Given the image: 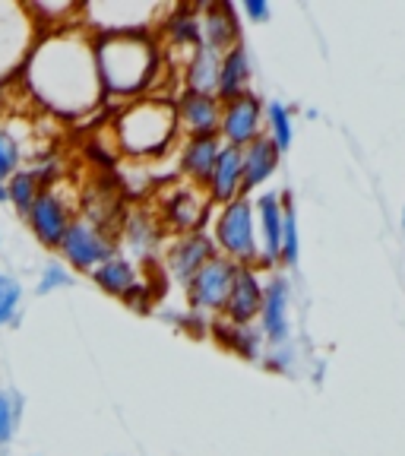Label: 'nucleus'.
Masks as SVG:
<instances>
[{"label":"nucleus","instance_id":"473e14b6","mask_svg":"<svg viewBox=\"0 0 405 456\" xmlns=\"http://www.w3.org/2000/svg\"><path fill=\"white\" fill-rule=\"evenodd\" d=\"M244 16H247V20H254V22H266L270 20V7H266L263 0H247V4H244Z\"/></svg>","mask_w":405,"mask_h":456},{"label":"nucleus","instance_id":"a211bd4d","mask_svg":"<svg viewBox=\"0 0 405 456\" xmlns=\"http://www.w3.org/2000/svg\"><path fill=\"white\" fill-rule=\"evenodd\" d=\"M207 197L215 207H228L235 200L244 197V165H241V150L235 146H222L219 162H215L213 175L207 181Z\"/></svg>","mask_w":405,"mask_h":456},{"label":"nucleus","instance_id":"4468645a","mask_svg":"<svg viewBox=\"0 0 405 456\" xmlns=\"http://www.w3.org/2000/svg\"><path fill=\"white\" fill-rule=\"evenodd\" d=\"M260 333L263 342H270L272 349L285 346L292 336V323H288V279L285 276H270V282H263V307H260Z\"/></svg>","mask_w":405,"mask_h":456},{"label":"nucleus","instance_id":"f8f14e48","mask_svg":"<svg viewBox=\"0 0 405 456\" xmlns=\"http://www.w3.org/2000/svg\"><path fill=\"white\" fill-rule=\"evenodd\" d=\"M260 307H263V276H260L256 266H238L225 311H222V321L250 327L260 317Z\"/></svg>","mask_w":405,"mask_h":456},{"label":"nucleus","instance_id":"393cba45","mask_svg":"<svg viewBox=\"0 0 405 456\" xmlns=\"http://www.w3.org/2000/svg\"><path fill=\"white\" fill-rule=\"evenodd\" d=\"M215 336L222 339V346H228L231 352H238L241 358H247V362H260L263 358V333L250 323V327H238V323H228L219 317V323H215Z\"/></svg>","mask_w":405,"mask_h":456},{"label":"nucleus","instance_id":"f704fd0d","mask_svg":"<svg viewBox=\"0 0 405 456\" xmlns=\"http://www.w3.org/2000/svg\"><path fill=\"white\" fill-rule=\"evenodd\" d=\"M402 228H405V207H402Z\"/></svg>","mask_w":405,"mask_h":456},{"label":"nucleus","instance_id":"f03ea898","mask_svg":"<svg viewBox=\"0 0 405 456\" xmlns=\"http://www.w3.org/2000/svg\"><path fill=\"white\" fill-rule=\"evenodd\" d=\"M93 57L101 95L114 102L142 99L162 70V45L150 32L93 36Z\"/></svg>","mask_w":405,"mask_h":456},{"label":"nucleus","instance_id":"2eb2a0df","mask_svg":"<svg viewBox=\"0 0 405 456\" xmlns=\"http://www.w3.org/2000/svg\"><path fill=\"white\" fill-rule=\"evenodd\" d=\"M89 276H93V282L99 285L101 292L114 295V298L130 301L134 307L140 298L146 301V282H142L140 270H136V264L130 260V256H124V254L108 256L105 264L95 266Z\"/></svg>","mask_w":405,"mask_h":456},{"label":"nucleus","instance_id":"c85d7f7f","mask_svg":"<svg viewBox=\"0 0 405 456\" xmlns=\"http://www.w3.org/2000/svg\"><path fill=\"white\" fill-rule=\"evenodd\" d=\"M22 305V285L20 279H13L10 273H0V327L16 321Z\"/></svg>","mask_w":405,"mask_h":456},{"label":"nucleus","instance_id":"ddd939ff","mask_svg":"<svg viewBox=\"0 0 405 456\" xmlns=\"http://www.w3.org/2000/svg\"><path fill=\"white\" fill-rule=\"evenodd\" d=\"M254 219H256V241H260L256 270L279 266V254H282V200H279V193H260L256 197Z\"/></svg>","mask_w":405,"mask_h":456},{"label":"nucleus","instance_id":"aec40b11","mask_svg":"<svg viewBox=\"0 0 405 456\" xmlns=\"http://www.w3.org/2000/svg\"><path fill=\"white\" fill-rule=\"evenodd\" d=\"M225 142L215 136H187L184 146H181V171L187 175V184L207 187L209 175H213L215 162H219V152Z\"/></svg>","mask_w":405,"mask_h":456},{"label":"nucleus","instance_id":"9b49d317","mask_svg":"<svg viewBox=\"0 0 405 456\" xmlns=\"http://www.w3.org/2000/svg\"><path fill=\"white\" fill-rule=\"evenodd\" d=\"M256 136H263V102L254 93L222 105V124H219V140L225 146L244 150Z\"/></svg>","mask_w":405,"mask_h":456},{"label":"nucleus","instance_id":"39448f33","mask_svg":"<svg viewBox=\"0 0 405 456\" xmlns=\"http://www.w3.org/2000/svg\"><path fill=\"white\" fill-rule=\"evenodd\" d=\"M57 254L64 256L67 270L93 273L108 256L117 254V238L111 235V228L99 225L89 216H73L67 235L57 244Z\"/></svg>","mask_w":405,"mask_h":456},{"label":"nucleus","instance_id":"c756f323","mask_svg":"<svg viewBox=\"0 0 405 456\" xmlns=\"http://www.w3.org/2000/svg\"><path fill=\"white\" fill-rule=\"evenodd\" d=\"M16 425H20V396L0 390V447L13 441Z\"/></svg>","mask_w":405,"mask_h":456},{"label":"nucleus","instance_id":"7ed1b4c3","mask_svg":"<svg viewBox=\"0 0 405 456\" xmlns=\"http://www.w3.org/2000/svg\"><path fill=\"white\" fill-rule=\"evenodd\" d=\"M114 142L117 150L130 159H152L168 150L178 136V118H174V102L158 99V95H142V99L124 102V108L114 114Z\"/></svg>","mask_w":405,"mask_h":456},{"label":"nucleus","instance_id":"dca6fc26","mask_svg":"<svg viewBox=\"0 0 405 456\" xmlns=\"http://www.w3.org/2000/svg\"><path fill=\"white\" fill-rule=\"evenodd\" d=\"M174 118L178 130H184L187 136H215L222 124V102L215 95L181 93L174 102Z\"/></svg>","mask_w":405,"mask_h":456},{"label":"nucleus","instance_id":"412c9836","mask_svg":"<svg viewBox=\"0 0 405 456\" xmlns=\"http://www.w3.org/2000/svg\"><path fill=\"white\" fill-rule=\"evenodd\" d=\"M250 57L244 51V45H235L231 51L222 54V70H219V86H215V99L222 105L235 99H244L250 95Z\"/></svg>","mask_w":405,"mask_h":456},{"label":"nucleus","instance_id":"f3484780","mask_svg":"<svg viewBox=\"0 0 405 456\" xmlns=\"http://www.w3.org/2000/svg\"><path fill=\"white\" fill-rule=\"evenodd\" d=\"M199 45L219 51H231L241 45V26H238V13L231 4H207L199 7Z\"/></svg>","mask_w":405,"mask_h":456},{"label":"nucleus","instance_id":"72a5a7b5","mask_svg":"<svg viewBox=\"0 0 405 456\" xmlns=\"http://www.w3.org/2000/svg\"><path fill=\"white\" fill-rule=\"evenodd\" d=\"M0 203H7V178L0 175Z\"/></svg>","mask_w":405,"mask_h":456},{"label":"nucleus","instance_id":"423d86ee","mask_svg":"<svg viewBox=\"0 0 405 456\" xmlns=\"http://www.w3.org/2000/svg\"><path fill=\"white\" fill-rule=\"evenodd\" d=\"M235 270L238 266L222 254H215L213 260H207V264L199 266V270L190 276V282L184 285L190 311L199 314V317H222L228 292H231Z\"/></svg>","mask_w":405,"mask_h":456},{"label":"nucleus","instance_id":"bb28decb","mask_svg":"<svg viewBox=\"0 0 405 456\" xmlns=\"http://www.w3.org/2000/svg\"><path fill=\"white\" fill-rule=\"evenodd\" d=\"M263 134L270 136V142L279 150V156L292 146V111H288L285 102L276 99L263 108Z\"/></svg>","mask_w":405,"mask_h":456},{"label":"nucleus","instance_id":"a878e982","mask_svg":"<svg viewBox=\"0 0 405 456\" xmlns=\"http://www.w3.org/2000/svg\"><path fill=\"white\" fill-rule=\"evenodd\" d=\"M45 178L32 168H20L7 178V203H13V209L20 216H26L36 203V197L42 193Z\"/></svg>","mask_w":405,"mask_h":456},{"label":"nucleus","instance_id":"b1692460","mask_svg":"<svg viewBox=\"0 0 405 456\" xmlns=\"http://www.w3.org/2000/svg\"><path fill=\"white\" fill-rule=\"evenodd\" d=\"M162 36L174 48H197L199 45V10L193 7H171L162 20Z\"/></svg>","mask_w":405,"mask_h":456},{"label":"nucleus","instance_id":"f257e3e1","mask_svg":"<svg viewBox=\"0 0 405 456\" xmlns=\"http://www.w3.org/2000/svg\"><path fill=\"white\" fill-rule=\"evenodd\" d=\"M28 95L57 118H83L105 102L95 73L93 36L79 22L42 32L22 64Z\"/></svg>","mask_w":405,"mask_h":456},{"label":"nucleus","instance_id":"2f4dec72","mask_svg":"<svg viewBox=\"0 0 405 456\" xmlns=\"http://www.w3.org/2000/svg\"><path fill=\"white\" fill-rule=\"evenodd\" d=\"M70 285H73V273L64 264H48L42 270V279H38V295L61 292V289H70Z\"/></svg>","mask_w":405,"mask_h":456},{"label":"nucleus","instance_id":"6e6552de","mask_svg":"<svg viewBox=\"0 0 405 456\" xmlns=\"http://www.w3.org/2000/svg\"><path fill=\"white\" fill-rule=\"evenodd\" d=\"M26 222L32 228V235L38 238V244L57 250V244H61V238L67 235V228L73 222L70 200L61 193V187L45 184L42 193L36 197V203H32V209L26 213Z\"/></svg>","mask_w":405,"mask_h":456},{"label":"nucleus","instance_id":"20e7f679","mask_svg":"<svg viewBox=\"0 0 405 456\" xmlns=\"http://www.w3.org/2000/svg\"><path fill=\"white\" fill-rule=\"evenodd\" d=\"M213 244L222 256L235 266H256L260 260V241H256V219L250 197H241L228 207H219L213 225Z\"/></svg>","mask_w":405,"mask_h":456},{"label":"nucleus","instance_id":"0eeeda50","mask_svg":"<svg viewBox=\"0 0 405 456\" xmlns=\"http://www.w3.org/2000/svg\"><path fill=\"white\" fill-rule=\"evenodd\" d=\"M42 28L22 4H0V77L26 64Z\"/></svg>","mask_w":405,"mask_h":456},{"label":"nucleus","instance_id":"cd10ccee","mask_svg":"<svg viewBox=\"0 0 405 456\" xmlns=\"http://www.w3.org/2000/svg\"><path fill=\"white\" fill-rule=\"evenodd\" d=\"M282 254H279V264L282 266H295L301 254V241H298V213H295L292 193L285 191L282 197Z\"/></svg>","mask_w":405,"mask_h":456},{"label":"nucleus","instance_id":"7c9ffc66","mask_svg":"<svg viewBox=\"0 0 405 456\" xmlns=\"http://www.w3.org/2000/svg\"><path fill=\"white\" fill-rule=\"evenodd\" d=\"M22 168V146L13 136V130L0 127V175L10 178L13 171Z\"/></svg>","mask_w":405,"mask_h":456},{"label":"nucleus","instance_id":"4be33fe9","mask_svg":"<svg viewBox=\"0 0 405 456\" xmlns=\"http://www.w3.org/2000/svg\"><path fill=\"white\" fill-rule=\"evenodd\" d=\"M279 150L270 142V136H256L250 146L241 150V165H244V197H247L254 187L266 184V181L276 175L279 168Z\"/></svg>","mask_w":405,"mask_h":456},{"label":"nucleus","instance_id":"6ab92c4d","mask_svg":"<svg viewBox=\"0 0 405 456\" xmlns=\"http://www.w3.org/2000/svg\"><path fill=\"white\" fill-rule=\"evenodd\" d=\"M162 235L165 228L158 216L146 213V209H134L121 222V244L130 250V260H152L162 250Z\"/></svg>","mask_w":405,"mask_h":456},{"label":"nucleus","instance_id":"9d476101","mask_svg":"<svg viewBox=\"0 0 405 456\" xmlns=\"http://www.w3.org/2000/svg\"><path fill=\"white\" fill-rule=\"evenodd\" d=\"M162 254H165V270H168V276L174 279V282L187 285L193 273L207 264V260H213L219 250H215V244H213V235H207V232H187V235L171 238Z\"/></svg>","mask_w":405,"mask_h":456},{"label":"nucleus","instance_id":"1a4fd4ad","mask_svg":"<svg viewBox=\"0 0 405 456\" xmlns=\"http://www.w3.org/2000/svg\"><path fill=\"white\" fill-rule=\"evenodd\" d=\"M209 197L203 187L197 184H178L171 187L162 197V228H171L174 235H187V232H203V222L209 216Z\"/></svg>","mask_w":405,"mask_h":456},{"label":"nucleus","instance_id":"5701e85b","mask_svg":"<svg viewBox=\"0 0 405 456\" xmlns=\"http://www.w3.org/2000/svg\"><path fill=\"white\" fill-rule=\"evenodd\" d=\"M219 70H222V54L207 45H197V48L187 54L184 67V93H199V95H215V86H219Z\"/></svg>","mask_w":405,"mask_h":456}]
</instances>
